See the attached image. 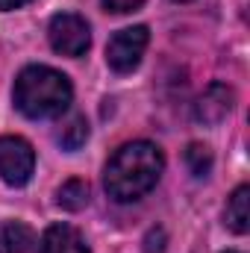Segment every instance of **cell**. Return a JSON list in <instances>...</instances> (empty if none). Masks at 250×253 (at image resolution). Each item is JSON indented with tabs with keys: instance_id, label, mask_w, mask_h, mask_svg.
<instances>
[{
	"instance_id": "7",
	"label": "cell",
	"mask_w": 250,
	"mask_h": 253,
	"mask_svg": "<svg viewBox=\"0 0 250 253\" xmlns=\"http://www.w3.org/2000/svg\"><path fill=\"white\" fill-rule=\"evenodd\" d=\"M39 253H88V245L71 224H53L44 230Z\"/></svg>"
},
{
	"instance_id": "1",
	"label": "cell",
	"mask_w": 250,
	"mask_h": 253,
	"mask_svg": "<svg viewBox=\"0 0 250 253\" xmlns=\"http://www.w3.org/2000/svg\"><path fill=\"white\" fill-rule=\"evenodd\" d=\"M162 168H165V156L153 141H129L118 147L115 156L109 159L103 186L112 200L132 203L159 183Z\"/></svg>"
},
{
	"instance_id": "15",
	"label": "cell",
	"mask_w": 250,
	"mask_h": 253,
	"mask_svg": "<svg viewBox=\"0 0 250 253\" xmlns=\"http://www.w3.org/2000/svg\"><path fill=\"white\" fill-rule=\"evenodd\" d=\"M27 0H0V9H15V6H24Z\"/></svg>"
},
{
	"instance_id": "12",
	"label": "cell",
	"mask_w": 250,
	"mask_h": 253,
	"mask_svg": "<svg viewBox=\"0 0 250 253\" xmlns=\"http://www.w3.org/2000/svg\"><path fill=\"white\" fill-rule=\"evenodd\" d=\"M85 138H88V124H85V118H71L68 124L59 129V144H62L65 150H80L83 144H85Z\"/></svg>"
},
{
	"instance_id": "2",
	"label": "cell",
	"mask_w": 250,
	"mask_h": 253,
	"mask_svg": "<svg viewBox=\"0 0 250 253\" xmlns=\"http://www.w3.org/2000/svg\"><path fill=\"white\" fill-rule=\"evenodd\" d=\"M74 88L62 71L47 65H30L15 80V106L27 118H59L71 106Z\"/></svg>"
},
{
	"instance_id": "13",
	"label": "cell",
	"mask_w": 250,
	"mask_h": 253,
	"mask_svg": "<svg viewBox=\"0 0 250 253\" xmlns=\"http://www.w3.org/2000/svg\"><path fill=\"white\" fill-rule=\"evenodd\" d=\"M144 0H103V9L112 12V15H126L132 9H138Z\"/></svg>"
},
{
	"instance_id": "8",
	"label": "cell",
	"mask_w": 250,
	"mask_h": 253,
	"mask_svg": "<svg viewBox=\"0 0 250 253\" xmlns=\"http://www.w3.org/2000/svg\"><path fill=\"white\" fill-rule=\"evenodd\" d=\"M224 221L239 236L250 230V186H239L233 191V197L227 203V212H224Z\"/></svg>"
},
{
	"instance_id": "3",
	"label": "cell",
	"mask_w": 250,
	"mask_h": 253,
	"mask_svg": "<svg viewBox=\"0 0 250 253\" xmlns=\"http://www.w3.org/2000/svg\"><path fill=\"white\" fill-rule=\"evenodd\" d=\"M36 168V153L21 135H0V177L9 186H27Z\"/></svg>"
},
{
	"instance_id": "11",
	"label": "cell",
	"mask_w": 250,
	"mask_h": 253,
	"mask_svg": "<svg viewBox=\"0 0 250 253\" xmlns=\"http://www.w3.org/2000/svg\"><path fill=\"white\" fill-rule=\"evenodd\" d=\"M212 162H215V159H212V150H209L206 144L191 141L186 147V165L194 177H206V174L212 171Z\"/></svg>"
},
{
	"instance_id": "4",
	"label": "cell",
	"mask_w": 250,
	"mask_h": 253,
	"mask_svg": "<svg viewBox=\"0 0 250 253\" xmlns=\"http://www.w3.org/2000/svg\"><path fill=\"white\" fill-rule=\"evenodd\" d=\"M47 36H50V44H53L56 53L74 56V59L83 56V53L88 50V44H91V30H88L85 18H80V15H74V12L53 15Z\"/></svg>"
},
{
	"instance_id": "17",
	"label": "cell",
	"mask_w": 250,
	"mask_h": 253,
	"mask_svg": "<svg viewBox=\"0 0 250 253\" xmlns=\"http://www.w3.org/2000/svg\"><path fill=\"white\" fill-rule=\"evenodd\" d=\"M227 253H239V251H227Z\"/></svg>"
},
{
	"instance_id": "6",
	"label": "cell",
	"mask_w": 250,
	"mask_h": 253,
	"mask_svg": "<svg viewBox=\"0 0 250 253\" xmlns=\"http://www.w3.org/2000/svg\"><path fill=\"white\" fill-rule=\"evenodd\" d=\"M233 103H236L233 88L224 85V83H212V85L197 97V103H194V118L206 126H215L233 112Z\"/></svg>"
},
{
	"instance_id": "9",
	"label": "cell",
	"mask_w": 250,
	"mask_h": 253,
	"mask_svg": "<svg viewBox=\"0 0 250 253\" xmlns=\"http://www.w3.org/2000/svg\"><path fill=\"white\" fill-rule=\"evenodd\" d=\"M33 242H36L33 230L21 221H9L0 227V253H27Z\"/></svg>"
},
{
	"instance_id": "16",
	"label": "cell",
	"mask_w": 250,
	"mask_h": 253,
	"mask_svg": "<svg viewBox=\"0 0 250 253\" xmlns=\"http://www.w3.org/2000/svg\"><path fill=\"white\" fill-rule=\"evenodd\" d=\"M177 3H188V0H177Z\"/></svg>"
},
{
	"instance_id": "14",
	"label": "cell",
	"mask_w": 250,
	"mask_h": 253,
	"mask_svg": "<svg viewBox=\"0 0 250 253\" xmlns=\"http://www.w3.org/2000/svg\"><path fill=\"white\" fill-rule=\"evenodd\" d=\"M165 248V233L162 230H150L147 242H144V253H162Z\"/></svg>"
},
{
	"instance_id": "10",
	"label": "cell",
	"mask_w": 250,
	"mask_h": 253,
	"mask_svg": "<svg viewBox=\"0 0 250 253\" xmlns=\"http://www.w3.org/2000/svg\"><path fill=\"white\" fill-rule=\"evenodd\" d=\"M56 203H59L62 209H68V212H80V209H85V203H88V183L80 180V177H74V180L62 183V189L56 191Z\"/></svg>"
},
{
	"instance_id": "5",
	"label": "cell",
	"mask_w": 250,
	"mask_h": 253,
	"mask_svg": "<svg viewBox=\"0 0 250 253\" xmlns=\"http://www.w3.org/2000/svg\"><path fill=\"white\" fill-rule=\"evenodd\" d=\"M147 42H150V33L147 27H126L121 33H115L106 44V62L112 71L118 74H129L135 65L141 62L144 50H147Z\"/></svg>"
}]
</instances>
